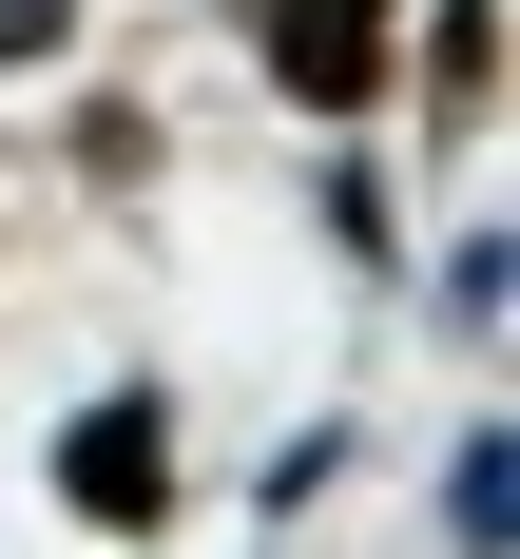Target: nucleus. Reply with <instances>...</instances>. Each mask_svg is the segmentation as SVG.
Instances as JSON below:
<instances>
[{"label": "nucleus", "instance_id": "2", "mask_svg": "<svg viewBox=\"0 0 520 559\" xmlns=\"http://www.w3.org/2000/svg\"><path fill=\"white\" fill-rule=\"evenodd\" d=\"M58 502L97 521V540H155L173 521V386H97L58 425Z\"/></svg>", "mask_w": 520, "mask_h": 559}, {"label": "nucleus", "instance_id": "8", "mask_svg": "<svg viewBox=\"0 0 520 559\" xmlns=\"http://www.w3.org/2000/svg\"><path fill=\"white\" fill-rule=\"evenodd\" d=\"M58 39H77V0H0V78H39Z\"/></svg>", "mask_w": 520, "mask_h": 559}, {"label": "nucleus", "instance_id": "5", "mask_svg": "<svg viewBox=\"0 0 520 559\" xmlns=\"http://www.w3.org/2000/svg\"><path fill=\"white\" fill-rule=\"evenodd\" d=\"M482 78H501V0H424V97H444V135L482 116Z\"/></svg>", "mask_w": 520, "mask_h": 559}, {"label": "nucleus", "instance_id": "4", "mask_svg": "<svg viewBox=\"0 0 520 559\" xmlns=\"http://www.w3.org/2000/svg\"><path fill=\"white\" fill-rule=\"evenodd\" d=\"M444 540L462 559H520V425H462L444 444Z\"/></svg>", "mask_w": 520, "mask_h": 559}, {"label": "nucleus", "instance_id": "7", "mask_svg": "<svg viewBox=\"0 0 520 559\" xmlns=\"http://www.w3.org/2000/svg\"><path fill=\"white\" fill-rule=\"evenodd\" d=\"M328 483H347V425H289V444H270V483H251V502H270V521H309V502H328Z\"/></svg>", "mask_w": 520, "mask_h": 559}, {"label": "nucleus", "instance_id": "3", "mask_svg": "<svg viewBox=\"0 0 520 559\" xmlns=\"http://www.w3.org/2000/svg\"><path fill=\"white\" fill-rule=\"evenodd\" d=\"M501 309H520V231L482 213V231H444V271H424V329H444V347H501Z\"/></svg>", "mask_w": 520, "mask_h": 559}, {"label": "nucleus", "instance_id": "6", "mask_svg": "<svg viewBox=\"0 0 520 559\" xmlns=\"http://www.w3.org/2000/svg\"><path fill=\"white\" fill-rule=\"evenodd\" d=\"M309 213H328V251H366V271H386V251H404V213H386V174H366V155H347L328 193H309Z\"/></svg>", "mask_w": 520, "mask_h": 559}, {"label": "nucleus", "instance_id": "1", "mask_svg": "<svg viewBox=\"0 0 520 559\" xmlns=\"http://www.w3.org/2000/svg\"><path fill=\"white\" fill-rule=\"evenodd\" d=\"M251 78H270L289 116H386V78H404V0H270L251 20Z\"/></svg>", "mask_w": 520, "mask_h": 559}]
</instances>
